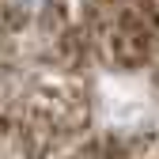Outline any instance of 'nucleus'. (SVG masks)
<instances>
[{"instance_id":"obj_1","label":"nucleus","mask_w":159,"mask_h":159,"mask_svg":"<svg viewBox=\"0 0 159 159\" xmlns=\"http://www.w3.org/2000/svg\"><path fill=\"white\" fill-rule=\"evenodd\" d=\"M136 159H159V144H152V148L144 144V148H140V155H136Z\"/></svg>"}]
</instances>
